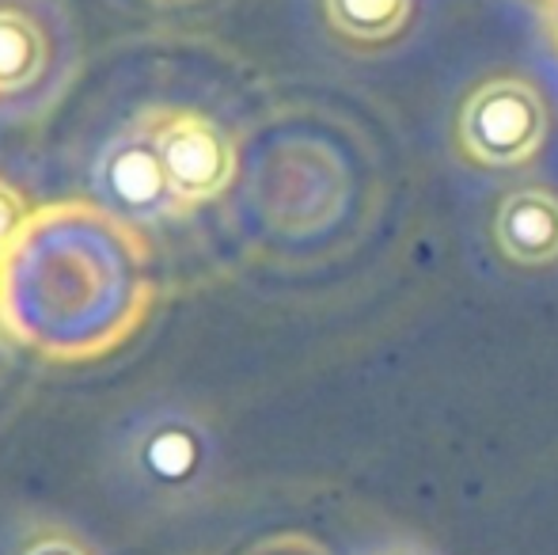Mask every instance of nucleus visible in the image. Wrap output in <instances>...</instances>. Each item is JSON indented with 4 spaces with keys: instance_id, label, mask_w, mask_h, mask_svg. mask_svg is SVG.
Here are the masks:
<instances>
[{
    "instance_id": "1",
    "label": "nucleus",
    "mask_w": 558,
    "mask_h": 555,
    "mask_svg": "<svg viewBox=\"0 0 558 555\" xmlns=\"http://www.w3.org/2000/svg\"><path fill=\"white\" fill-rule=\"evenodd\" d=\"M148 248L114 209L53 202L31 209L0 255V331L46 362H96L148 319Z\"/></svg>"
},
{
    "instance_id": "2",
    "label": "nucleus",
    "mask_w": 558,
    "mask_h": 555,
    "mask_svg": "<svg viewBox=\"0 0 558 555\" xmlns=\"http://www.w3.org/2000/svg\"><path fill=\"white\" fill-rule=\"evenodd\" d=\"M551 137V107L524 76H490L475 84L456 111V153L483 171L524 168Z\"/></svg>"
},
{
    "instance_id": "3",
    "label": "nucleus",
    "mask_w": 558,
    "mask_h": 555,
    "mask_svg": "<svg viewBox=\"0 0 558 555\" xmlns=\"http://www.w3.org/2000/svg\"><path fill=\"white\" fill-rule=\"evenodd\" d=\"M163 176L179 209L206 206L221 198L235 179V145L214 119L198 111H163L148 122Z\"/></svg>"
},
{
    "instance_id": "4",
    "label": "nucleus",
    "mask_w": 558,
    "mask_h": 555,
    "mask_svg": "<svg viewBox=\"0 0 558 555\" xmlns=\"http://www.w3.org/2000/svg\"><path fill=\"white\" fill-rule=\"evenodd\" d=\"M494 244L517 267L558 263V194L547 186L506 194L494 214Z\"/></svg>"
},
{
    "instance_id": "5",
    "label": "nucleus",
    "mask_w": 558,
    "mask_h": 555,
    "mask_svg": "<svg viewBox=\"0 0 558 555\" xmlns=\"http://www.w3.org/2000/svg\"><path fill=\"white\" fill-rule=\"evenodd\" d=\"M104 186H107V194H111L114 206H122L125 214L160 217V214H175L179 209L153 137L122 141V145L107 156Z\"/></svg>"
},
{
    "instance_id": "6",
    "label": "nucleus",
    "mask_w": 558,
    "mask_h": 555,
    "mask_svg": "<svg viewBox=\"0 0 558 555\" xmlns=\"http://www.w3.org/2000/svg\"><path fill=\"white\" fill-rule=\"evenodd\" d=\"M46 65H50L46 31L23 8L0 4V96L35 88Z\"/></svg>"
},
{
    "instance_id": "7",
    "label": "nucleus",
    "mask_w": 558,
    "mask_h": 555,
    "mask_svg": "<svg viewBox=\"0 0 558 555\" xmlns=\"http://www.w3.org/2000/svg\"><path fill=\"white\" fill-rule=\"evenodd\" d=\"M327 23L338 38L361 50L396 43L414 15V0H324Z\"/></svg>"
},
{
    "instance_id": "8",
    "label": "nucleus",
    "mask_w": 558,
    "mask_h": 555,
    "mask_svg": "<svg viewBox=\"0 0 558 555\" xmlns=\"http://www.w3.org/2000/svg\"><path fill=\"white\" fill-rule=\"evenodd\" d=\"M27 217H31L27 198H23V194L15 191L8 179H0V255H4L8 248L15 244V237L23 232Z\"/></svg>"
},
{
    "instance_id": "9",
    "label": "nucleus",
    "mask_w": 558,
    "mask_h": 555,
    "mask_svg": "<svg viewBox=\"0 0 558 555\" xmlns=\"http://www.w3.org/2000/svg\"><path fill=\"white\" fill-rule=\"evenodd\" d=\"M20 555H96V552L76 533H69V529H43V533H35L23 544Z\"/></svg>"
},
{
    "instance_id": "10",
    "label": "nucleus",
    "mask_w": 558,
    "mask_h": 555,
    "mask_svg": "<svg viewBox=\"0 0 558 555\" xmlns=\"http://www.w3.org/2000/svg\"><path fill=\"white\" fill-rule=\"evenodd\" d=\"M243 555H331L319 541L304 533H278V536H266L258 541L255 548H247Z\"/></svg>"
},
{
    "instance_id": "11",
    "label": "nucleus",
    "mask_w": 558,
    "mask_h": 555,
    "mask_svg": "<svg viewBox=\"0 0 558 555\" xmlns=\"http://www.w3.org/2000/svg\"><path fill=\"white\" fill-rule=\"evenodd\" d=\"M380 555H422V552H414V548H388V552H380Z\"/></svg>"
},
{
    "instance_id": "12",
    "label": "nucleus",
    "mask_w": 558,
    "mask_h": 555,
    "mask_svg": "<svg viewBox=\"0 0 558 555\" xmlns=\"http://www.w3.org/2000/svg\"><path fill=\"white\" fill-rule=\"evenodd\" d=\"M551 27H555V43H558V4H555V15H551Z\"/></svg>"
},
{
    "instance_id": "13",
    "label": "nucleus",
    "mask_w": 558,
    "mask_h": 555,
    "mask_svg": "<svg viewBox=\"0 0 558 555\" xmlns=\"http://www.w3.org/2000/svg\"><path fill=\"white\" fill-rule=\"evenodd\" d=\"M544 4H558V0H544Z\"/></svg>"
},
{
    "instance_id": "14",
    "label": "nucleus",
    "mask_w": 558,
    "mask_h": 555,
    "mask_svg": "<svg viewBox=\"0 0 558 555\" xmlns=\"http://www.w3.org/2000/svg\"><path fill=\"white\" fill-rule=\"evenodd\" d=\"M163 4H175V0H163Z\"/></svg>"
}]
</instances>
